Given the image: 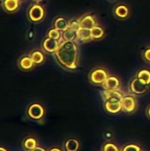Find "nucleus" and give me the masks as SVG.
<instances>
[{
    "label": "nucleus",
    "instance_id": "nucleus-1",
    "mask_svg": "<svg viewBox=\"0 0 150 151\" xmlns=\"http://www.w3.org/2000/svg\"><path fill=\"white\" fill-rule=\"evenodd\" d=\"M55 58L61 66L67 70H75L78 67V47L75 42L62 41Z\"/></svg>",
    "mask_w": 150,
    "mask_h": 151
},
{
    "label": "nucleus",
    "instance_id": "nucleus-2",
    "mask_svg": "<svg viewBox=\"0 0 150 151\" xmlns=\"http://www.w3.org/2000/svg\"><path fill=\"white\" fill-rule=\"evenodd\" d=\"M27 17L29 20L34 23L41 22L45 17V10L43 6L39 4H32L27 10Z\"/></svg>",
    "mask_w": 150,
    "mask_h": 151
},
{
    "label": "nucleus",
    "instance_id": "nucleus-3",
    "mask_svg": "<svg viewBox=\"0 0 150 151\" xmlns=\"http://www.w3.org/2000/svg\"><path fill=\"white\" fill-rule=\"evenodd\" d=\"M109 77L105 69L98 67L91 71L89 73V80L90 82L94 85H103L107 78Z\"/></svg>",
    "mask_w": 150,
    "mask_h": 151
},
{
    "label": "nucleus",
    "instance_id": "nucleus-4",
    "mask_svg": "<svg viewBox=\"0 0 150 151\" xmlns=\"http://www.w3.org/2000/svg\"><path fill=\"white\" fill-rule=\"evenodd\" d=\"M60 43H61V41H58V40H56V39L47 36L46 38L43 39V41L42 42V48L46 53H50V54L54 53L55 54L56 51L57 50Z\"/></svg>",
    "mask_w": 150,
    "mask_h": 151
},
{
    "label": "nucleus",
    "instance_id": "nucleus-5",
    "mask_svg": "<svg viewBox=\"0 0 150 151\" xmlns=\"http://www.w3.org/2000/svg\"><path fill=\"white\" fill-rule=\"evenodd\" d=\"M105 110L110 113H118L122 110V103L121 99L111 97L105 100L104 103Z\"/></svg>",
    "mask_w": 150,
    "mask_h": 151
},
{
    "label": "nucleus",
    "instance_id": "nucleus-6",
    "mask_svg": "<svg viewBox=\"0 0 150 151\" xmlns=\"http://www.w3.org/2000/svg\"><path fill=\"white\" fill-rule=\"evenodd\" d=\"M79 19V24L80 27L82 28H88V29H92L94 27L97 25V20L94 14H85L82 17H80Z\"/></svg>",
    "mask_w": 150,
    "mask_h": 151
},
{
    "label": "nucleus",
    "instance_id": "nucleus-7",
    "mask_svg": "<svg viewBox=\"0 0 150 151\" xmlns=\"http://www.w3.org/2000/svg\"><path fill=\"white\" fill-rule=\"evenodd\" d=\"M149 88V85L145 84L144 82H142L141 80H139L137 77L134 78L131 83H130V89L133 93L136 94V95H142L144 93L147 92Z\"/></svg>",
    "mask_w": 150,
    "mask_h": 151
},
{
    "label": "nucleus",
    "instance_id": "nucleus-8",
    "mask_svg": "<svg viewBox=\"0 0 150 151\" xmlns=\"http://www.w3.org/2000/svg\"><path fill=\"white\" fill-rule=\"evenodd\" d=\"M28 116L33 119H39L42 118L44 114V109L43 107L39 104H33L29 106L27 110Z\"/></svg>",
    "mask_w": 150,
    "mask_h": 151
},
{
    "label": "nucleus",
    "instance_id": "nucleus-9",
    "mask_svg": "<svg viewBox=\"0 0 150 151\" xmlns=\"http://www.w3.org/2000/svg\"><path fill=\"white\" fill-rule=\"evenodd\" d=\"M113 13H114V15L118 19H126L130 15V10H129V7L126 4H117L114 7Z\"/></svg>",
    "mask_w": 150,
    "mask_h": 151
},
{
    "label": "nucleus",
    "instance_id": "nucleus-10",
    "mask_svg": "<svg viewBox=\"0 0 150 151\" xmlns=\"http://www.w3.org/2000/svg\"><path fill=\"white\" fill-rule=\"evenodd\" d=\"M122 110L126 112H132L135 110L136 107V100L133 96H125L122 100Z\"/></svg>",
    "mask_w": 150,
    "mask_h": 151
},
{
    "label": "nucleus",
    "instance_id": "nucleus-11",
    "mask_svg": "<svg viewBox=\"0 0 150 151\" xmlns=\"http://www.w3.org/2000/svg\"><path fill=\"white\" fill-rule=\"evenodd\" d=\"M18 65H19V69H21L23 71H29L34 68V63L33 62L30 55H24L19 58Z\"/></svg>",
    "mask_w": 150,
    "mask_h": 151
},
{
    "label": "nucleus",
    "instance_id": "nucleus-12",
    "mask_svg": "<svg viewBox=\"0 0 150 151\" xmlns=\"http://www.w3.org/2000/svg\"><path fill=\"white\" fill-rule=\"evenodd\" d=\"M103 88L106 91H113V90H118V88L120 87V81L116 76H109L105 82L103 84Z\"/></svg>",
    "mask_w": 150,
    "mask_h": 151
},
{
    "label": "nucleus",
    "instance_id": "nucleus-13",
    "mask_svg": "<svg viewBox=\"0 0 150 151\" xmlns=\"http://www.w3.org/2000/svg\"><path fill=\"white\" fill-rule=\"evenodd\" d=\"M2 7L7 13L15 12L19 7V1L18 0H2Z\"/></svg>",
    "mask_w": 150,
    "mask_h": 151
},
{
    "label": "nucleus",
    "instance_id": "nucleus-14",
    "mask_svg": "<svg viewBox=\"0 0 150 151\" xmlns=\"http://www.w3.org/2000/svg\"><path fill=\"white\" fill-rule=\"evenodd\" d=\"M77 40L82 42H88L92 41L93 39L91 36V29L80 27L77 30Z\"/></svg>",
    "mask_w": 150,
    "mask_h": 151
},
{
    "label": "nucleus",
    "instance_id": "nucleus-15",
    "mask_svg": "<svg viewBox=\"0 0 150 151\" xmlns=\"http://www.w3.org/2000/svg\"><path fill=\"white\" fill-rule=\"evenodd\" d=\"M77 40V30L69 26L67 29L62 32V41H72Z\"/></svg>",
    "mask_w": 150,
    "mask_h": 151
},
{
    "label": "nucleus",
    "instance_id": "nucleus-16",
    "mask_svg": "<svg viewBox=\"0 0 150 151\" xmlns=\"http://www.w3.org/2000/svg\"><path fill=\"white\" fill-rule=\"evenodd\" d=\"M70 26V21H68L64 17H57L54 21V27L63 32L67 29Z\"/></svg>",
    "mask_w": 150,
    "mask_h": 151
},
{
    "label": "nucleus",
    "instance_id": "nucleus-17",
    "mask_svg": "<svg viewBox=\"0 0 150 151\" xmlns=\"http://www.w3.org/2000/svg\"><path fill=\"white\" fill-rule=\"evenodd\" d=\"M30 57L33 60V62L34 63V65H41L44 62L45 60V57L42 51L39 50H34L30 53Z\"/></svg>",
    "mask_w": 150,
    "mask_h": 151
},
{
    "label": "nucleus",
    "instance_id": "nucleus-18",
    "mask_svg": "<svg viewBox=\"0 0 150 151\" xmlns=\"http://www.w3.org/2000/svg\"><path fill=\"white\" fill-rule=\"evenodd\" d=\"M104 35H105L104 29L103 28L102 26L98 24L91 29V36L93 40H100L104 37Z\"/></svg>",
    "mask_w": 150,
    "mask_h": 151
},
{
    "label": "nucleus",
    "instance_id": "nucleus-19",
    "mask_svg": "<svg viewBox=\"0 0 150 151\" xmlns=\"http://www.w3.org/2000/svg\"><path fill=\"white\" fill-rule=\"evenodd\" d=\"M139 80L144 82L147 85H150V71L148 69H141L137 73L136 76Z\"/></svg>",
    "mask_w": 150,
    "mask_h": 151
},
{
    "label": "nucleus",
    "instance_id": "nucleus-20",
    "mask_svg": "<svg viewBox=\"0 0 150 151\" xmlns=\"http://www.w3.org/2000/svg\"><path fill=\"white\" fill-rule=\"evenodd\" d=\"M66 151H78L79 150V142L75 139H69L65 142Z\"/></svg>",
    "mask_w": 150,
    "mask_h": 151
},
{
    "label": "nucleus",
    "instance_id": "nucleus-21",
    "mask_svg": "<svg viewBox=\"0 0 150 151\" xmlns=\"http://www.w3.org/2000/svg\"><path fill=\"white\" fill-rule=\"evenodd\" d=\"M47 36L62 42V32L59 31L58 29L55 28V27L49 30V32H48V34H47Z\"/></svg>",
    "mask_w": 150,
    "mask_h": 151
},
{
    "label": "nucleus",
    "instance_id": "nucleus-22",
    "mask_svg": "<svg viewBox=\"0 0 150 151\" xmlns=\"http://www.w3.org/2000/svg\"><path fill=\"white\" fill-rule=\"evenodd\" d=\"M36 146H37V142L34 138H27L24 142V148L27 150L32 151L36 148Z\"/></svg>",
    "mask_w": 150,
    "mask_h": 151
},
{
    "label": "nucleus",
    "instance_id": "nucleus-23",
    "mask_svg": "<svg viewBox=\"0 0 150 151\" xmlns=\"http://www.w3.org/2000/svg\"><path fill=\"white\" fill-rule=\"evenodd\" d=\"M111 97H116V98H118V99H121L123 98V96L121 93H119L118 90H113V91H106L104 92V99H108V98H111Z\"/></svg>",
    "mask_w": 150,
    "mask_h": 151
},
{
    "label": "nucleus",
    "instance_id": "nucleus-24",
    "mask_svg": "<svg viewBox=\"0 0 150 151\" xmlns=\"http://www.w3.org/2000/svg\"><path fill=\"white\" fill-rule=\"evenodd\" d=\"M122 151H141V149L139 146L135 144H129V145H126Z\"/></svg>",
    "mask_w": 150,
    "mask_h": 151
},
{
    "label": "nucleus",
    "instance_id": "nucleus-25",
    "mask_svg": "<svg viewBox=\"0 0 150 151\" xmlns=\"http://www.w3.org/2000/svg\"><path fill=\"white\" fill-rule=\"evenodd\" d=\"M103 151H118V149L113 143H106L103 147Z\"/></svg>",
    "mask_w": 150,
    "mask_h": 151
},
{
    "label": "nucleus",
    "instance_id": "nucleus-26",
    "mask_svg": "<svg viewBox=\"0 0 150 151\" xmlns=\"http://www.w3.org/2000/svg\"><path fill=\"white\" fill-rule=\"evenodd\" d=\"M142 58H143V59H144L146 62L150 63V47L147 48V49L143 51V53H142Z\"/></svg>",
    "mask_w": 150,
    "mask_h": 151
},
{
    "label": "nucleus",
    "instance_id": "nucleus-27",
    "mask_svg": "<svg viewBox=\"0 0 150 151\" xmlns=\"http://www.w3.org/2000/svg\"><path fill=\"white\" fill-rule=\"evenodd\" d=\"M70 27H72V28H74L75 30H78L80 28V24H79V19H75V20H72L70 21Z\"/></svg>",
    "mask_w": 150,
    "mask_h": 151
},
{
    "label": "nucleus",
    "instance_id": "nucleus-28",
    "mask_svg": "<svg viewBox=\"0 0 150 151\" xmlns=\"http://www.w3.org/2000/svg\"><path fill=\"white\" fill-rule=\"evenodd\" d=\"M32 151H46L45 150H43V149H42V148H38V147H36L34 150H33Z\"/></svg>",
    "mask_w": 150,
    "mask_h": 151
},
{
    "label": "nucleus",
    "instance_id": "nucleus-29",
    "mask_svg": "<svg viewBox=\"0 0 150 151\" xmlns=\"http://www.w3.org/2000/svg\"><path fill=\"white\" fill-rule=\"evenodd\" d=\"M50 151H61L59 149H57V148H55V149H52V150H50Z\"/></svg>",
    "mask_w": 150,
    "mask_h": 151
},
{
    "label": "nucleus",
    "instance_id": "nucleus-30",
    "mask_svg": "<svg viewBox=\"0 0 150 151\" xmlns=\"http://www.w3.org/2000/svg\"><path fill=\"white\" fill-rule=\"evenodd\" d=\"M0 151H7V150H6L5 149H4V148H1V149H0Z\"/></svg>",
    "mask_w": 150,
    "mask_h": 151
},
{
    "label": "nucleus",
    "instance_id": "nucleus-31",
    "mask_svg": "<svg viewBox=\"0 0 150 151\" xmlns=\"http://www.w3.org/2000/svg\"><path fill=\"white\" fill-rule=\"evenodd\" d=\"M148 114H149V116L150 117V107L149 108V110H148Z\"/></svg>",
    "mask_w": 150,
    "mask_h": 151
},
{
    "label": "nucleus",
    "instance_id": "nucleus-32",
    "mask_svg": "<svg viewBox=\"0 0 150 151\" xmlns=\"http://www.w3.org/2000/svg\"><path fill=\"white\" fill-rule=\"evenodd\" d=\"M34 1H36V2H39V1H42V0H34Z\"/></svg>",
    "mask_w": 150,
    "mask_h": 151
},
{
    "label": "nucleus",
    "instance_id": "nucleus-33",
    "mask_svg": "<svg viewBox=\"0 0 150 151\" xmlns=\"http://www.w3.org/2000/svg\"><path fill=\"white\" fill-rule=\"evenodd\" d=\"M18 1H19V2H22V1H24V0H18Z\"/></svg>",
    "mask_w": 150,
    "mask_h": 151
}]
</instances>
